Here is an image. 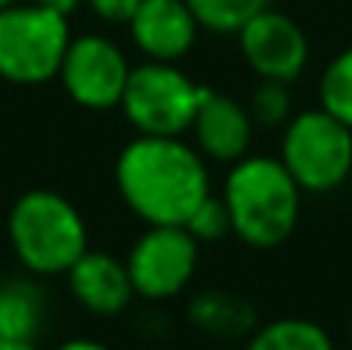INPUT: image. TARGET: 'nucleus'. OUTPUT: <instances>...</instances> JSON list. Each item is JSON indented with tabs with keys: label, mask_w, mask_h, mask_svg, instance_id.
<instances>
[{
	"label": "nucleus",
	"mask_w": 352,
	"mask_h": 350,
	"mask_svg": "<svg viewBox=\"0 0 352 350\" xmlns=\"http://www.w3.org/2000/svg\"><path fill=\"white\" fill-rule=\"evenodd\" d=\"M90 6V12L99 19V22L109 25H127L133 19V12L140 10L142 0H84Z\"/></svg>",
	"instance_id": "obj_20"
},
{
	"label": "nucleus",
	"mask_w": 352,
	"mask_h": 350,
	"mask_svg": "<svg viewBox=\"0 0 352 350\" xmlns=\"http://www.w3.org/2000/svg\"><path fill=\"white\" fill-rule=\"evenodd\" d=\"M72 298L93 316H118L136 298L127 264L109 251L87 248L65 273Z\"/></svg>",
	"instance_id": "obj_12"
},
{
	"label": "nucleus",
	"mask_w": 352,
	"mask_h": 350,
	"mask_svg": "<svg viewBox=\"0 0 352 350\" xmlns=\"http://www.w3.org/2000/svg\"><path fill=\"white\" fill-rule=\"evenodd\" d=\"M198 245L186 227H148L124 260L136 298L170 301L182 295L198 270Z\"/></svg>",
	"instance_id": "obj_8"
},
{
	"label": "nucleus",
	"mask_w": 352,
	"mask_h": 350,
	"mask_svg": "<svg viewBox=\"0 0 352 350\" xmlns=\"http://www.w3.org/2000/svg\"><path fill=\"white\" fill-rule=\"evenodd\" d=\"M238 50L260 81H297L309 65V37L287 12L266 6L238 31Z\"/></svg>",
	"instance_id": "obj_9"
},
{
	"label": "nucleus",
	"mask_w": 352,
	"mask_h": 350,
	"mask_svg": "<svg viewBox=\"0 0 352 350\" xmlns=\"http://www.w3.org/2000/svg\"><path fill=\"white\" fill-rule=\"evenodd\" d=\"M303 189L287 174L281 158L244 155L229 167L223 202L232 233L250 248H275L294 233L300 220Z\"/></svg>",
	"instance_id": "obj_2"
},
{
	"label": "nucleus",
	"mask_w": 352,
	"mask_h": 350,
	"mask_svg": "<svg viewBox=\"0 0 352 350\" xmlns=\"http://www.w3.org/2000/svg\"><path fill=\"white\" fill-rule=\"evenodd\" d=\"M278 158L303 192H334L352 174V130L322 105L306 109L285 124Z\"/></svg>",
	"instance_id": "obj_5"
},
{
	"label": "nucleus",
	"mask_w": 352,
	"mask_h": 350,
	"mask_svg": "<svg viewBox=\"0 0 352 350\" xmlns=\"http://www.w3.org/2000/svg\"><path fill=\"white\" fill-rule=\"evenodd\" d=\"M6 236L16 260L31 276H65L90 248L84 214L53 189L22 192L6 217Z\"/></svg>",
	"instance_id": "obj_3"
},
{
	"label": "nucleus",
	"mask_w": 352,
	"mask_h": 350,
	"mask_svg": "<svg viewBox=\"0 0 352 350\" xmlns=\"http://www.w3.org/2000/svg\"><path fill=\"white\" fill-rule=\"evenodd\" d=\"M244 350H334V338L324 326L300 316H281V320L263 322L248 335Z\"/></svg>",
	"instance_id": "obj_15"
},
{
	"label": "nucleus",
	"mask_w": 352,
	"mask_h": 350,
	"mask_svg": "<svg viewBox=\"0 0 352 350\" xmlns=\"http://www.w3.org/2000/svg\"><path fill=\"white\" fill-rule=\"evenodd\" d=\"M204 87L195 84L176 62H142L130 68L118 109L136 134L182 136L195 121Z\"/></svg>",
	"instance_id": "obj_6"
},
{
	"label": "nucleus",
	"mask_w": 352,
	"mask_h": 350,
	"mask_svg": "<svg viewBox=\"0 0 352 350\" xmlns=\"http://www.w3.org/2000/svg\"><path fill=\"white\" fill-rule=\"evenodd\" d=\"M56 350H111V347L102 344V341H93V338H68Z\"/></svg>",
	"instance_id": "obj_22"
},
{
	"label": "nucleus",
	"mask_w": 352,
	"mask_h": 350,
	"mask_svg": "<svg viewBox=\"0 0 352 350\" xmlns=\"http://www.w3.org/2000/svg\"><path fill=\"white\" fill-rule=\"evenodd\" d=\"M10 3H16V0H0V10H3V6H10Z\"/></svg>",
	"instance_id": "obj_24"
},
{
	"label": "nucleus",
	"mask_w": 352,
	"mask_h": 350,
	"mask_svg": "<svg viewBox=\"0 0 352 350\" xmlns=\"http://www.w3.org/2000/svg\"><path fill=\"white\" fill-rule=\"evenodd\" d=\"M0 350H41L37 341H0Z\"/></svg>",
	"instance_id": "obj_23"
},
{
	"label": "nucleus",
	"mask_w": 352,
	"mask_h": 350,
	"mask_svg": "<svg viewBox=\"0 0 352 350\" xmlns=\"http://www.w3.org/2000/svg\"><path fill=\"white\" fill-rule=\"evenodd\" d=\"M182 227H186L198 242H217V239H223V236H229L232 220H229V211H226L223 196H207L204 202L188 214V220L182 223Z\"/></svg>",
	"instance_id": "obj_19"
},
{
	"label": "nucleus",
	"mask_w": 352,
	"mask_h": 350,
	"mask_svg": "<svg viewBox=\"0 0 352 350\" xmlns=\"http://www.w3.org/2000/svg\"><path fill=\"white\" fill-rule=\"evenodd\" d=\"M72 43L68 16L31 0L0 10V81L16 87H41L59 74Z\"/></svg>",
	"instance_id": "obj_4"
},
{
	"label": "nucleus",
	"mask_w": 352,
	"mask_h": 350,
	"mask_svg": "<svg viewBox=\"0 0 352 350\" xmlns=\"http://www.w3.org/2000/svg\"><path fill=\"white\" fill-rule=\"evenodd\" d=\"M291 84L285 81H260L250 93L248 112L260 127H285L291 121Z\"/></svg>",
	"instance_id": "obj_18"
},
{
	"label": "nucleus",
	"mask_w": 352,
	"mask_h": 350,
	"mask_svg": "<svg viewBox=\"0 0 352 350\" xmlns=\"http://www.w3.org/2000/svg\"><path fill=\"white\" fill-rule=\"evenodd\" d=\"M115 186L146 227H182L210 196V174L204 155L182 136L136 134L118 152Z\"/></svg>",
	"instance_id": "obj_1"
},
{
	"label": "nucleus",
	"mask_w": 352,
	"mask_h": 350,
	"mask_svg": "<svg viewBox=\"0 0 352 350\" xmlns=\"http://www.w3.org/2000/svg\"><path fill=\"white\" fill-rule=\"evenodd\" d=\"M43 295L28 279L0 282V341H37L43 329Z\"/></svg>",
	"instance_id": "obj_14"
},
{
	"label": "nucleus",
	"mask_w": 352,
	"mask_h": 350,
	"mask_svg": "<svg viewBox=\"0 0 352 350\" xmlns=\"http://www.w3.org/2000/svg\"><path fill=\"white\" fill-rule=\"evenodd\" d=\"M195 12L201 31L210 34H238L256 12L269 6V0H186Z\"/></svg>",
	"instance_id": "obj_16"
},
{
	"label": "nucleus",
	"mask_w": 352,
	"mask_h": 350,
	"mask_svg": "<svg viewBox=\"0 0 352 350\" xmlns=\"http://www.w3.org/2000/svg\"><path fill=\"white\" fill-rule=\"evenodd\" d=\"M188 322L213 338H244L256 329V310L248 298L223 289H204L188 301Z\"/></svg>",
	"instance_id": "obj_13"
},
{
	"label": "nucleus",
	"mask_w": 352,
	"mask_h": 350,
	"mask_svg": "<svg viewBox=\"0 0 352 350\" xmlns=\"http://www.w3.org/2000/svg\"><path fill=\"white\" fill-rule=\"evenodd\" d=\"M31 3H37V6H47V10H53V12H59V16H72L74 10H78L84 0H31Z\"/></svg>",
	"instance_id": "obj_21"
},
{
	"label": "nucleus",
	"mask_w": 352,
	"mask_h": 350,
	"mask_svg": "<svg viewBox=\"0 0 352 350\" xmlns=\"http://www.w3.org/2000/svg\"><path fill=\"white\" fill-rule=\"evenodd\" d=\"M188 130L195 136V149L219 165H235L250 152V143H254V118L248 105L210 87H204L201 93L198 112Z\"/></svg>",
	"instance_id": "obj_10"
},
{
	"label": "nucleus",
	"mask_w": 352,
	"mask_h": 350,
	"mask_svg": "<svg viewBox=\"0 0 352 350\" xmlns=\"http://www.w3.org/2000/svg\"><path fill=\"white\" fill-rule=\"evenodd\" d=\"M318 105L352 130V43L328 62L318 81Z\"/></svg>",
	"instance_id": "obj_17"
},
{
	"label": "nucleus",
	"mask_w": 352,
	"mask_h": 350,
	"mask_svg": "<svg viewBox=\"0 0 352 350\" xmlns=\"http://www.w3.org/2000/svg\"><path fill=\"white\" fill-rule=\"evenodd\" d=\"M127 53L105 34L72 37L59 65V84L74 105L90 112H109L121 105L130 78Z\"/></svg>",
	"instance_id": "obj_7"
},
{
	"label": "nucleus",
	"mask_w": 352,
	"mask_h": 350,
	"mask_svg": "<svg viewBox=\"0 0 352 350\" xmlns=\"http://www.w3.org/2000/svg\"><path fill=\"white\" fill-rule=\"evenodd\" d=\"M127 28L148 62H179L192 53L201 25L186 0H142Z\"/></svg>",
	"instance_id": "obj_11"
}]
</instances>
